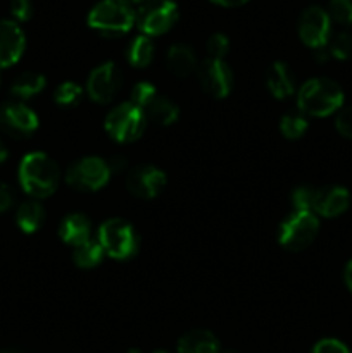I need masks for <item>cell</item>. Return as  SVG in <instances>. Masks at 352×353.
Segmentation results:
<instances>
[{"label":"cell","instance_id":"cell-1","mask_svg":"<svg viewBox=\"0 0 352 353\" xmlns=\"http://www.w3.org/2000/svg\"><path fill=\"white\" fill-rule=\"evenodd\" d=\"M19 185L31 199L41 200L54 195L61 181L57 162L43 152H31L21 159L17 171Z\"/></svg>","mask_w":352,"mask_h":353},{"label":"cell","instance_id":"cell-2","mask_svg":"<svg viewBox=\"0 0 352 353\" xmlns=\"http://www.w3.org/2000/svg\"><path fill=\"white\" fill-rule=\"evenodd\" d=\"M344 103V92L328 78H313L300 86L297 93V105L304 116L326 117L338 110Z\"/></svg>","mask_w":352,"mask_h":353},{"label":"cell","instance_id":"cell-3","mask_svg":"<svg viewBox=\"0 0 352 353\" xmlns=\"http://www.w3.org/2000/svg\"><path fill=\"white\" fill-rule=\"evenodd\" d=\"M133 6L128 0H100L88 14V26L104 37L126 34L135 26Z\"/></svg>","mask_w":352,"mask_h":353},{"label":"cell","instance_id":"cell-4","mask_svg":"<svg viewBox=\"0 0 352 353\" xmlns=\"http://www.w3.org/2000/svg\"><path fill=\"white\" fill-rule=\"evenodd\" d=\"M106 255L114 261H130L135 257L140 247V238L137 230L128 221L113 217L100 224L99 238Z\"/></svg>","mask_w":352,"mask_h":353},{"label":"cell","instance_id":"cell-5","mask_svg":"<svg viewBox=\"0 0 352 353\" xmlns=\"http://www.w3.org/2000/svg\"><path fill=\"white\" fill-rule=\"evenodd\" d=\"M320 219L311 210H293L278 228V243L290 252H300L309 247L317 236Z\"/></svg>","mask_w":352,"mask_h":353},{"label":"cell","instance_id":"cell-6","mask_svg":"<svg viewBox=\"0 0 352 353\" xmlns=\"http://www.w3.org/2000/svg\"><path fill=\"white\" fill-rule=\"evenodd\" d=\"M147 116L131 100L114 107L106 117V131L117 143H131L137 141L147 128Z\"/></svg>","mask_w":352,"mask_h":353},{"label":"cell","instance_id":"cell-7","mask_svg":"<svg viewBox=\"0 0 352 353\" xmlns=\"http://www.w3.org/2000/svg\"><path fill=\"white\" fill-rule=\"evenodd\" d=\"M110 174L113 172L107 161L88 155L69 165L66 171V183L76 192H97L109 183Z\"/></svg>","mask_w":352,"mask_h":353},{"label":"cell","instance_id":"cell-8","mask_svg":"<svg viewBox=\"0 0 352 353\" xmlns=\"http://www.w3.org/2000/svg\"><path fill=\"white\" fill-rule=\"evenodd\" d=\"M178 21V6L173 0H150L137 10L135 24L141 34L152 38L168 33Z\"/></svg>","mask_w":352,"mask_h":353},{"label":"cell","instance_id":"cell-9","mask_svg":"<svg viewBox=\"0 0 352 353\" xmlns=\"http://www.w3.org/2000/svg\"><path fill=\"white\" fill-rule=\"evenodd\" d=\"M40 119L24 102H6L0 105V130L12 138H28L38 130Z\"/></svg>","mask_w":352,"mask_h":353},{"label":"cell","instance_id":"cell-10","mask_svg":"<svg viewBox=\"0 0 352 353\" xmlns=\"http://www.w3.org/2000/svg\"><path fill=\"white\" fill-rule=\"evenodd\" d=\"M121 81L123 76L119 68L114 62H104L90 72L86 79V95L90 97V100L102 105L109 103L119 92Z\"/></svg>","mask_w":352,"mask_h":353},{"label":"cell","instance_id":"cell-11","mask_svg":"<svg viewBox=\"0 0 352 353\" xmlns=\"http://www.w3.org/2000/svg\"><path fill=\"white\" fill-rule=\"evenodd\" d=\"M331 19L321 7H309L299 19V37L304 45L314 48H324L330 41Z\"/></svg>","mask_w":352,"mask_h":353},{"label":"cell","instance_id":"cell-12","mask_svg":"<svg viewBox=\"0 0 352 353\" xmlns=\"http://www.w3.org/2000/svg\"><path fill=\"white\" fill-rule=\"evenodd\" d=\"M197 71L204 92L214 99H226L230 95L233 88V71L226 62L219 59H206Z\"/></svg>","mask_w":352,"mask_h":353},{"label":"cell","instance_id":"cell-13","mask_svg":"<svg viewBox=\"0 0 352 353\" xmlns=\"http://www.w3.org/2000/svg\"><path fill=\"white\" fill-rule=\"evenodd\" d=\"M166 186V172L152 164L138 165L126 176V188L141 200L155 199Z\"/></svg>","mask_w":352,"mask_h":353},{"label":"cell","instance_id":"cell-14","mask_svg":"<svg viewBox=\"0 0 352 353\" xmlns=\"http://www.w3.org/2000/svg\"><path fill=\"white\" fill-rule=\"evenodd\" d=\"M26 37L19 24L12 19L0 21V69L16 64L24 54Z\"/></svg>","mask_w":352,"mask_h":353},{"label":"cell","instance_id":"cell-15","mask_svg":"<svg viewBox=\"0 0 352 353\" xmlns=\"http://www.w3.org/2000/svg\"><path fill=\"white\" fill-rule=\"evenodd\" d=\"M351 195L344 186H323L314 193L313 212L323 217H337L349 209Z\"/></svg>","mask_w":352,"mask_h":353},{"label":"cell","instance_id":"cell-16","mask_svg":"<svg viewBox=\"0 0 352 353\" xmlns=\"http://www.w3.org/2000/svg\"><path fill=\"white\" fill-rule=\"evenodd\" d=\"M266 86L275 99L285 100L295 93V76L286 62H273L266 72Z\"/></svg>","mask_w":352,"mask_h":353},{"label":"cell","instance_id":"cell-17","mask_svg":"<svg viewBox=\"0 0 352 353\" xmlns=\"http://www.w3.org/2000/svg\"><path fill=\"white\" fill-rule=\"evenodd\" d=\"M90 233H92V223L85 214H68L66 217H62L61 224H59V238L72 248L88 241Z\"/></svg>","mask_w":352,"mask_h":353},{"label":"cell","instance_id":"cell-18","mask_svg":"<svg viewBox=\"0 0 352 353\" xmlns=\"http://www.w3.org/2000/svg\"><path fill=\"white\" fill-rule=\"evenodd\" d=\"M166 65H168L169 72L178 78H188L199 69L195 52L185 43H176L169 47L168 55H166Z\"/></svg>","mask_w":352,"mask_h":353},{"label":"cell","instance_id":"cell-19","mask_svg":"<svg viewBox=\"0 0 352 353\" xmlns=\"http://www.w3.org/2000/svg\"><path fill=\"white\" fill-rule=\"evenodd\" d=\"M178 353H221V348L211 331L193 330L179 338Z\"/></svg>","mask_w":352,"mask_h":353},{"label":"cell","instance_id":"cell-20","mask_svg":"<svg viewBox=\"0 0 352 353\" xmlns=\"http://www.w3.org/2000/svg\"><path fill=\"white\" fill-rule=\"evenodd\" d=\"M47 86V79L40 72L28 71L17 76L10 85V95L17 100V102H26V100L33 99L38 93H41Z\"/></svg>","mask_w":352,"mask_h":353},{"label":"cell","instance_id":"cell-21","mask_svg":"<svg viewBox=\"0 0 352 353\" xmlns=\"http://www.w3.org/2000/svg\"><path fill=\"white\" fill-rule=\"evenodd\" d=\"M16 223L23 233L33 234L43 226L45 209L38 200L31 199L21 203L16 210Z\"/></svg>","mask_w":352,"mask_h":353},{"label":"cell","instance_id":"cell-22","mask_svg":"<svg viewBox=\"0 0 352 353\" xmlns=\"http://www.w3.org/2000/svg\"><path fill=\"white\" fill-rule=\"evenodd\" d=\"M147 119L161 124V126H171L178 121L179 109L175 102L161 95H155L144 109Z\"/></svg>","mask_w":352,"mask_h":353},{"label":"cell","instance_id":"cell-23","mask_svg":"<svg viewBox=\"0 0 352 353\" xmlns=\"http://www.w3.org/2000/svg\"><path fill=\"white\" fill-rule=\"evenodd\" d=\"M155 47L152 38L145 37V34H138L130 41L126 50V59L133 68H147L152 61H154Z\"/></svg>","mask_w":352,"mask_h":353},{"label":"cell","instance_id":"cell-24","mask_svg":"<svg viewBox=\"0 0 352 353\" xmlns=\"http://www.w3.org/2000/svg\"><path fill=\"white\" fill-rule=\"evenodd\" d=\"M104 257H106V252H104L100 241L92 240V238L88 241H85V243L75 247V250H72V261L81 269L97 268L102 262Z\"/></svg>","mask_w":352,"mask_h":353},{"label":"cell","instance_id":"cell-25","mask_svg":"<svg viewBox=\"0 0 352 353\" xmlns=\"http://www.w3.org/2000/svg\"><path fill=\"white\" fill-rule=\"evenodd\" d=\"M309 123L304 114H285L280 119V131L286 140H299L306 134Z\"/></svg>","mask_w":352,"mask_h":353},{"label":"cell","instance_id":"cell-26","mask_svg":"<svg viewBox=\"0 0 352 353\" xmlns=\"http://www.w3.org/2000/svg\"><path fill=\"white\" fill-rule=\"evenodd\" d=\"M83 99V88L75 81H64L55 88L54 100L57 105L64 107V109H71L76 107Z\"/></svg>","mask_w":352,"mask_h":353},{"label":"cell","instance_id":"cell-27","mask_svg":"<svg viewBox=\"0 0 352 353\" xmlns=\"http://www.w3.org/2000/svg\"><path fill=\"white\" fill-rule=\"evenodd\" d=\"M330 57L338 59V61H347L352 59V34L351 33H338L337 37L331 40L330 47Z\"/></svg>","mask_w":352,"mask_h":353},{"label":"cell","instance_id":"cell-28","mask_svg":"<svg viewBox=\"0 0 352 353\" xmlns=\"http://www.w3.org/2000/svg\"><path fill=\"white\" fill-rule=\"evenodd\" d=\"M314 193H316V188H313V186H297L292 192L293 210H311L313 212Z\"/></svg>","mask_w":352,"mask_h":353},{"label":"cell","instance_id":"cell-29","mask_svg":"<svg viewBox=\"0 0 352 353\" xmlns=\"http://www.w3.org/2000/svg\"><path fill=\"white\" fill-rule=\"evenodd\" d=\"M328 16L338 24H352V0H330Z\"/></svg>","mask_w":352,"mask_h":353},{"label":"cell","instance_id":"cell-30","mask_svg":"<svg viewBox=\"0 0 352 353\" xmlns=\"http://www.w3.org/2000/svg\"><path fill=\"white\" fill-rule=\"evenodd\" d=\"M155 95H159L155 86L148 81H141L138 83V85H135L133 90H131V102L144 110L145 105H147Z\"/></svg>","mask_w":352,"mask_h":353},{"label":"cell","instance_id":"cell-31","mask_svg":"<svg viewBox=\"0 0 352 353\" xmlns=\"http://www.w3.org/2000/svg\"><path fill=\"white\" fill-rule=\"evenodd\" d=\"M228 50H230V40L226 34L223 33H214L211 34L207 40V52H209V59H219L224 61Z\"/></svg>","mask_w":352,"mask_h":353},{"label":"cell","instance_id":"cell-32","mask_svg":"<svg viewBox=\"0 0 352 353\" xmlns=\"http://www.w3.org/2000/svg\"><path fill=\"white\" fill-rule=\"evenodd\" d=\"M335 126H337V131L345 138H351L352 140V105L345 107L344 110H340L335 119Z\"/></svg>","mask_w":352,"mask_h":353},{"label":"cell","instance_id":"cell-33","mask_svg":"<svg viewBox=\"0 0 352 353\" xmlns=\"http://www.w3.org/2000/svg\"><path fill=\"white\" fill-rule=\"evenodd\" d=\"M313 353H351V350L335 338H324L314 345Z\"/></svg>","mask_w":352,"mask_h":353},{"label":"cell","instance_id":"cell-34","mask_svg":"<svg viewBox=\"0 0 352 353\" xmlns=\"http://www.w3.org/2000/svg\"><path fill=\"white\" fill-rule=\"evenodd\" d=\"M10 12L12 17L17 21H28L33 14V7H31L30 0H12L10 3Z\"/></svg>","mask_w":352,"mask_h":353},{"label":"cell","instance_id":"cell-35","mask_svg":"<svg viewBox=\"0 0 352 353\" xmlns=\"http://www.w3.org/2000/svg\"><path fill=\"white\" fill-rule=\"evenodd\" d=\"M14 205V193L12 188L6 183L0 181V214L7 212Z\"/></svg>","mask_w":352,"mask_h":353},{"label":"cell","instance_id":"cell-36","mask_svg":"<svg viewBox=\"0 0 352 353\" xmlns=\"http://www.w3.org/2000/svg\"><path fill=\"white\" fill-rule=\"evenodd\" d=\"M126 164H128V161H126V157H124V155H113V157L109 159V161H107V165H109V169H110V172H121V171H124V169H126Z\"/></svg>","mask_w":352,"mask_h":353},{"label":"cell","instance_id":"cell-37","mask_svg":"<svg viewBox=\"0 0 352 353\" xmlns=\"http://www.w3.org/2000/svg\"><path fill=\"white\" fill-rule=\"evenodd\" d=\"M211 2L217 3V6H223V7H240L244 3H247L248 0H211Z\"/></svg>","mask_w":352,"mask_h":353},{"label":"cell","instance_id":"cell-38","mask_svg":"<svg viewBox=\"0 0 352 353\" xmlns=\"http://www.w3.org/2000/svg\"><path fill=\"white\" fill-rule=\"evenodd\" d=\"M344 278H345V285H347V288L352 292V261L349 262L347 268H345Z\"/></svg>","mask_w":352,"mask_h":353},{"label":"cell","instance_id":"cell-39","mask_svg":"<svg viewBox=\"0 0 352 353\" xmlns=\"http://www.w3.org/2000/svg\"><path fill=\"white\" fill-rule=\"evenodd\" d=\"M7 159H9V150H7V145L0 140V164H3Z\"/></svg>","mask_w":352,"mask_h":353},{"label":"cell","instance_id":"cell-40","mask_svg":"<svg viewBox=\"0 0 352 353\" xmlns=\"http://www.w3.org/2000/svg\"><path fill=\"white\" fill-rule=\"evenodd\" d=\"M128 2H130L131 6L141 7V6H145V3H147V2H150V0H128Z\"/></svg>","mask_w":352,"mask_h":353},{"label":"cell","instance_id":"cell-41","mask_svg":"<svg viewBox=\"0 0 352 353\" xmlns=\"http://www.w3.org/2000/svg\"><path fill=\"white\" fill-rule=\"evenodd\" d=\"M128 353H144V352H141V350H138V348H131V350L128 352Z\"/></svg>","mask_w":352,"mask_h":353},{"label":"cell","instance_id":"cell-42","mask_svg":"<svg viewBox=\"0 0 352 353\" xmlns=\"http://www.w3.org/2000/svg\"><path fill=\"white\" fill-rule=\"evenodd\" d=\"M221 353H240V352H237V350H224V352H221Z\"/></svg>","mask_w":352,"mask_h":353},{"label":"cell","instance_id":"cell-43","mask_svg":"<svg viewBox=\"0 0 352 353\" xmlns=\"http://www.w3.org/2000/svg\"><path fill=\"white\" fill-rule=\"evenodd\" d=\"M152 353H169V352H166V350H155V352H152Z\"/></svg>","mask_w":352,"mask_h":353},{"label":"cell","instance_id":"cell-44","mask_svg":"<svg viewBox=\"0 0 352 353\" xmlns=\"http://www.w3.org/2000/svg\"><path fill=\"white\" fill-rule=\"evenodd\" d=\"M0 353H14V352H9V350H0Z\"/></svg>","mask_w":352,"mask_h":353},{"label":"cell","instance_id":"cell-45","mask_svg":"<svg viewBox=\"0 0 352 353\" xmlns=\"http://www.w3.org/2000/svg\"><path fill=\"white\" fill-rule=\"evenodd\" d=\"M0 83H2V74H0Z\"/></svg>","mask_w":352,"mask_h":353}]
</instances>
